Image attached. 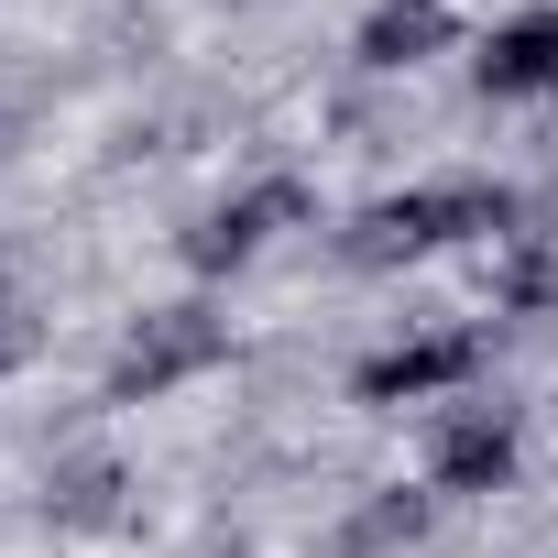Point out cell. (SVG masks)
Listing matches in <instances>:
<instances>
[{
  "label": "cell",
  "mask_w": 558,
  "mask_h": 558,
  "mask_svg": "<svg viewBox=\"0 0 558 558\" xmlns=\"http://www.w3.org/2000/svg\"><path fill=\"white\" fill-rule=\"evenodd\" d=\"M482 88H493V99H536V88H558V12H525V23L482 34Z\"/></svg>",
  "instance_id": "6da1fadb"
}]
</instances>
